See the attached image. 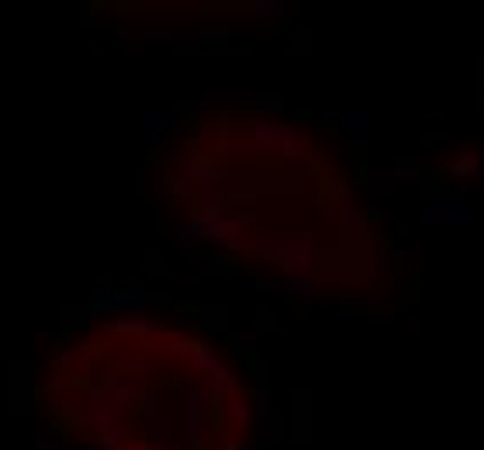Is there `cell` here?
<instances>
[{
    "label": "cell",
    "mask_w": 484,
    "mask_h": 450,
    "mask_svg": "<svg viewBox=\"0 0 484 450\" xmlns=\"http://www.w3.org/2000/svg\"><path fill=\"white\" fill-rule=\"evenodd\" d=\"M187 170H191V184H198L201 194H222L225 187L236 184V170L211 163V160H191Z\"/></svg>",
    "instance_id": "ba28073f"
},
{
    "label": "cell",
    "mask_w": 484,
    "mask_h": 450,
    "mask_svg": "<svg viewBox=\"0 0 484 450\" xmlns=\"http://www.w3.org/2000/svg\"><path fill=\"white\" fill-rule=\"evenodd\" d=\"M153 305V294L149 291H135V287H115V291H94L87 298V312L97 315V319H139L146 315V308Z\"/></svg>",
    "instance_id": "5b68a950"
},
{
    "label": "cell",
    "mask_w": 484,
    "mask_h": 450,
    "mask_svg": "<svg viewBox=\"0 0 484 450\" xmlns=\"http://www.w3.org/2000/svg\"><path fill=\"white\" fill-rule=\"evenodd\" d=\"M94 343H87V339H73L70 346H63L59 350V357H52V364H49V374H52V381H66V374L73 368H80L87 361H94Z\"/></svg>",
    "instance_id": "8fae6325"
},
{
    "label": "cell",
    "mask_w": 484,
    "mask_h": 450,
    "mask_svg": "<svg viewBox=\"0 0 484 450\" xmlns=\"http://www.w3.org/2000/svg\"><path fill=\"white\" fill-rule=\"evenodd\" d=\"M35 450H63V444L56 437H49V433H39L35 437Z\"/></svg>",
    "instance_id": "836d02e7"
},
{
    "label": "cell",
    "mask_w": 484,
    "mask_h": 450,
    "mask_svg": "<svg viewBox=\"0 0 484 450\" xmlns=\"http://www.w3.org/2000/svg\"><path fill=\"white\" fill-rule=\"evenodd\" d=\"M225 419H229V426H232L236 433H249L253 402H249V399H242V395H232V399L225 402Z\"/></svg>",
    "instance_id": "ac0fdd59"
},
{
    "label": "cell",
    "mask_w": 484,
    "mask_h": 450,
    "mask_svg": "<svg viewBox=\"0 0 484 450\" xmlns=\"http://www.w3.org/2000/svg\"><path fill=\"white\" fill-rule=\"evenodd\" d=\"M246 142L260 156H301V153H308L305 142H301L298 125L277 122L270 115H260V118H253L246 125Z\"/></svg>",
    "instance_id": "3957f363"
},
{
    "label": "cell",
    "mask_w": 484,
    "mask_h": 450,
    "mask_svg": "<svg viewBox=\"0 0 484 450\" xmlns=\"http://www.w3.org/2000/svg\"><path fill=\"white\" fill-rule=\"evenodd\" d=\"M177 115H173V108H149L146 115H142V135L149 139V142H156L163 132L170 128V122H173Z\"/></svg>",
    "instance_id": "d6986e66"
},
{
    "label": "cell",
    "mask_w": 484,
    "mask_h": 450,
    "mask_svg": "<svg viewBox=\"0 0 484 450\" xmlns=\"http://www.w3.org/2000/svg\"><path fill=\"white\" fill-rule=\"evenodd\" d=\"M450 177H453V180L484 184V156L481 153H460V156L450 163Z\"/></svg>",
    "instance_id": "9a60e30c"
},
{
    "label": "cell",
    "mask_w": 484,
    "mask_h": 450,
    "mask_svg": "<svg viewBox=\"0 0 484 450\" xmlns=\"http://www.w3.org/2000/svg\"><path fill=\"white\" fill-rule=\"evenodd\" d=\"M256 291L263 294H294L301 301L315 298V277L312 274H284V277H256Z\"/></svg>",
    "instance_id": "9c48e42d"
},
{
    "label": "cell",
    "mask_w": 484,
    "mask_h": 450,
    "mask_svg": "<svg viewBox=\"0 0 484 450\" xmlns=\"http://www.w3.org/2000/svg\"><path fill=\"white\" fill-rule=\"evenodd\" d=\"M52 419H56V426H59V430H66V433H77L83 423H87V419H83V412H66V409H52Z\"/></svg>",
    "instance_id": "f546056e"
},
{
    "label": "cell",
    "mask_w": 484,
    "mask_h": 450,
    "mask_svg": "<svg viewBox=\"0 0 484 450\" xmlns=\"http://www.w3.org/2000/svg\"><path fill=\"white\" fill-rule=\"evenodd\" d=\"M163 409V385H146L142 388V399H139V415L142 419H153V415H160Z\"/></svg>",
    "instance_id": "d4e9b609"
},
{
    "label": "cell",
    "mask_w": 484,
    "mask_h": 450,
    "mask_svg": "<svg viewBox=\"0 0 484 450\" xmlns=\"http://www.w3.org/2000/svg\"><path fill=\"white\" fill-rule=\"evenodd\" d=\"M478 450H484V440H481V444H478Z\"/></svg>",
    "instance_id": "ab89813d"
},
{
    "label": "cell",
    "mask_w": 484,
    "mask_h": 450,
    "mask_svg": "<svg viewBox=\"0 0 484 450\" xmlns=\"http://www.w3.org/2000/svg\"><path fill=\"white\" fill-rule=\"evenodd\" d=\"M284 97L281 94H204L198 101V111H281Z\"/></svg>",
    "instance_id": "8992f818"
},
{
    "label": "cell",
    "mask_w": 484,
    "mask_h": 450,
    "mask_svg": "<svg viewBox=\"0 0 484 450\" xmlns=\"http://www.w3.org/2000/svg\"><path fill=\"white\" fill-rule=\"evenodd\" d=\"M108 332H118V336H135V339L149 343V339H160V336H166V323H156V319L139 315V319H118V323H108Z\"/></svg>",
    "instance_id": "7c38bea8"
},
{
    "label": "cell",
    "mask_w": 484,
    "mask_h": 450,
    "mask_svg": "<svg viewBox=\"0 0 484 450\" xmlns=\"http://www.w3.org/2000/svg\"><path fill=\"white\" fill-rule=\"evenodd\" d=\"M198 274H201L204 281H211V277H218V274H222V267H218V260H215V256H201Z\"/></svg>",
    "instance_id": "d6a6232c"
},
{
    "label": "cell",
    "mask_w": 484,
    "mask_h": 450,
    "mask_svg": "<svg viewBox=\"0 0 484 450\" xmlns=\"http://www.w3.org/2000/svg\"><path fill=\"white\" fill-rule=\"evenodd\" d=\"M336 122H343L346 135H350L357 146H363V142H367V135H370V115H367L363 108H353V111H336Z\"/></svg>",
    "instance_id": "2e32d148"
},
{
    "label": "cell",
    "mask_w": 484,
    "mask_h": 450,
    "mask_svg": "<svg viewBox=\"0 0 484 450\" xmlns=\"http://www.w3.org/2000/svg\"><path fill=\"white\" fill-rule=\"evenodd\" d=\"M256 409H260V415H274V392L267 381L256 385Z\"/></svg>",
    "instance_id": "1f68e13d"
},
{
    "label": "cell",
    "mask_w": 484,
    "mask_h": 450,
    "mask_svg": "<svg viewBox=\"0 0 484 450\" xmlns=\"http://www.w3.org/2000/svg\"><path fill=\"white\" fill-rule=\"evenodd\" d=\"M478 201L471 198H429L422 201V222L429 225H474L478 222Z\"/></svg>",
    "instance_id": "52a82bcc"
},
{
    "label": "cell",
    "mask_w": 484,
    "mask_h": 450,
    "mask_svg": "<svg viewBox=\"0 0 484 450\" xmlns=\"http://www.w3.org/2000/svg\"><path fill=\"white\" fill-rule=\"evenodd\" d=\"M149 173H153V191H156L160 198H173V187H177V170L166 163V160H156Z\"/></svg>",
    "instance_id": "7402d4cb"
},
{
    "label": "cell",
    "mask_w": 484,
    "mask_h": 450,
    "mask_svg": "<svg viewBox=\"0 0 484 450\" xmlns=\"http://www.w3.org/2000/svg\"><path fill=\"white\" fill-rule=\"evenodd\" d=\"M187 361H191V370H194V374H211V368L218 364V354H215V346H211L208 339H194Z\"/></svg>",
    "instance_id": "ffe728a7"
},
{
    "label": "cell",
    "mask_w": 484,
    "mask_h": 450,
    "mask_svg": "<svg viewBox=\"0 0 484 450\" xmlns=\"http://www.w3.org/2000/svg\"><path fill=\"white\" fill-rule=\"evenodd\" d=\"M398 267H402V274H412V253H408V249L398 253Z\"/></svg>",
    "instance_id": "8d00e7d4"
},
{
    "label": "cell",
    "mask_w": 484,
    "mask_h": 450,
    "mask_svg": "<svg viewBox=\"0 0 484 450\" xmlns=\"http://www.w3.org/2000/svg\"><path fill=\"white\" fill-rule=\"evenodd\" d=\"M218 450H246V447H242L239 440H225V444H222V447H218Z\"/></svg>",
    "instance_id": "f35d334b"
},
{
    "label": "cell",
    "mask_w": 484,
    "mask_h": 450,
    "mask_svg": "<svg viewBox=\"0 0 484 450\" xmlns=\"http://www.w3.org/2000/svg\"><path fill=\"white\" fill-rule=\"evenodd\" d=\"M367 319H374V323H391L395 312H391V308H374V312H367Z\"/></svg>",
    "instance_id": "d590c367"
},
{
    "label": "cell",
    "mask_w": 484,
    "mask_h": 450,
    "mask_svg": "<svg viewBox=\"0 0 484 450\" xmlns=\"http://www.w3.org/2000/svg\"><path fill=\"white\" fill-rule=\"evenodd\" d=\"M218 392L211 385H191L184 388V406H180V430H184V447L201 450L211 440V409H215Z\"/></svg>",
    "instance_id": "277c9868"
},
{
    "label": "cell",
    "mask_w": 484,
    "mask_h": 450,
    "mask_svg": "<svg viewBox=\"0 0 484 450\" xmlns=\"http://www.w3.org/2000/svg\"><path fill=\"white\" fill-rule=\"evenodd\" d=\"M128 444H132V430H125L121 423L94 426V447L97 450H128Z\"/></svg>",
    "instance_id": "4fadbf2b"
},
{
    "label": "cell",
    "mask_w": 484,
    "mask_h": 450,
    "mask_svg": "<svg viewBox=\"0 0 484 450\" xmlns=\"http://www.w3.org/2000/svg\"><path fill=\"white\" fill-rule=\"evenodd\" d=\"M142 388H146V374L108 370V374L94 385V392L87 395V409H83L87 426L94 430V426H104V423H118L121 415L142 399Z\"/></svg>",
    "instance_id": "6da1fadb"
},
{
    "label": "cell",
    "mask_w": 484,
    "mask_h": 450,
    "mask_svg": "<svg viewBox=\"0 0 484 450\" xmlns=\"http://www.w3.org/2000/svg\"><path fill=\"white\" fill-rule=\"evenodd\" d=\"M232 346H236V354H242V357H256L260 332H256V329H239V332H232Z\"/></svg>",
    "instance_id": "4316f807"
},
{
    "label": "cell",
    "mask_w": 484,
    "mask_h": 450,
    "mask_svg": "<svg viewBox=\"0 0 484 450\" xmlns=\"http://www.w3.org/2000/svg\"><path fill=\"white\" fill-rule=\"evenodd\" d=\"M63 450H97V447H94V440H87V444H63Z\"/></svg>",
    "instance_id": "74e56055"
},
{
    "label": "cell",
    "mask_w": 484,
    "mask_h": 450,
    "mask_svg": "<svg viewBox=\"0 0 484 450\" xmlns=\"http://www.w3.org/2000/svg\"><path fill=\"white\" fill-rule=\"evenodd\" d=\"M284 11H287L284 0H256L253 4V25L256 28H270V25H277L284 18Z\"/></svg>",
    "instance_id": "44dd1931"
},
{
    "label": "cell",
    "mask_w": 484,
    "mask_h": 450,
    "mask_svg": "<svg viewBox=\"0 0 484 450\" xmlns=\"http://www.w3.org/2000/svg\"><path fill=\"white\" fill-rule=\"evenodd\" d=\"M201 326L208 329H229V308H222V305H211V308H201Z\"/></svg>",
    "instance_id": "83f0119b"
},
{
    "label": "cell",
    "mask_w": 484,
    "mask_h": 450,
    "mask_svg": "<svg viewBox=\"0 0 484 450\" xmlns=\"http://www.w3.org/2000/svg\"><path fill=\"white\" fill-rule=\"evenodd\" d=\"M211 388H215V392H225V395H236V388H239V374L229 368L225 361H218V364L211 368Z\"/></svg>",
    "instance_id": "603a6c76"
},
{
    "label": "cell",
    "mask_w": 484,
    "mask_h": 450,
    "mask_svg": "<svg viewBox=\"0 0 484 450\" xmlns=\"http://www.w3.org/2000/svg\"><path fill=\"white\" fill-rule=\"evenodd\" d=\"M87 326H90L87 305H70V308L63 312V329H87Z\"/></svg>",
    "instance_id": "f1b7e54d"
},
{
    "label": "cell",
    "mask_w": 484,
    "mask_h": 450,
    "mask_svg": "<svg viewBox=\"0 0 484 450\" xmlns=\"http://www.w3.org/2000/svg\"><path fill=\"white\" fill-rule=\"evenodd\" d=\"M284 437H287V430H284V415H260V444L263 447H270V444H281Z\"/></svg>",
    "instance_id": "cb8c5ba5"
},
{
    "label": "cell",
    "mask_w": 484,
    "mask_h": 450,
    "mask_svg": "<svg viewBox=\"0 0 484 450\" xmlns=\"http://www.w3.org/2000/svg\"><path fill=\"white\" fill-rule=\"evenodd\" d=\"M256 450H267V447H263V444H260V447H256Z\"/></svg>",
    "instance_id": "60d3db41"
},
{
    "label": "cell",
    "mask_w": 484,
    "mask_h": 450,
    "mask_svg": "<svg viewBox=\"0 0 484 450\" xmlns=\"http://www.w3.org/2000/svg\"><path fill=\"white\" fill-rule=\"evenodd\" d=\"M142 440L146 450H177V419L170 412L142 419Z\"/></svg>",
    "instance_id": "30bf717a"
},
{
    "label": "cell",
    "mask_w": 484,
    "mask_h": 450,
    "mask_svg": "<svg viewBox=\"0 0 484 450\" xmlns=\"http://www.w3.org/2000/svg\"><path fill=\"white\" fill-rule=\"evenodd\" d=\"M363 222H395V211H388V208L381 205V198H367Z\"/></svg>",
    "instance_id": "4dcf8cb0"
},
{
    "label": "cell",
    "mask_w": 484,
    "mask_h": 450,
    "mask_svg": "<svg viewBox=\"0 0 484 450\" xmlns=\"http://www.w3.org/2000/svg\"><path fill=\"white\" fill-rule=\"evenodd\" d=\"M204 243H208V236H204V225L198 218H187L173 229V246L177 249H201Z\"/></svg>",
    "instance_id": "e0dca14e"
},
{
    "label": "cell",
    "mask_w": 484,
    "mask_h": 450,
    "mask_svg": "<svg viewBox=\"0 0 484 450\" xmlns=\"http://www.w3.org/2000/svg\"><path fill=\"white\" fill-rule=\"evenodd\" d=\"M363 184H367V194H370V198H384V194H391V191L398 187L391 163L388 166H367V170H363Z\"/></svg>",
    "instance_id": "5bb4252c"
},
{
    "label": "cell",
    "mask_w": 484,
    "mask_h": 450,
    "mask_svg": "<svg viewBox=\"0 0 484 450\" xmlns=\"http://www.w3.org/2000/svg\"><path fill=\"white\" fill-rule=\"evenodd\" d=\"M391 170H395V180H398V184H419V180H422V163H419V160H395Z\"/></svg>",
    "instance_id": "484cf974"
},
{
    "label": "cell",
    "mask_w": 484,
    "mask_h": 450,
    "mask_svg": "<svg viewBox=\"0 0 484 450\" xmlns=\"http://www.w3.org/2000/svg\"><path fill=\"white\" fill-rule=\"evenodd\" d=\"M149 177H153V173H149L146 166H139V170H135V191H139V194L149 187Z\"/></svg>",
    "instance_id": "e575fe53"
},
{
    "label": "cell",
    "mask_w": 484,
    "mask_h": 450,
    "mask_svg": "<svg viewBox=\"0 0 484 450\" xmlns=\"http://www.w3.org/2000/svg\"><path fill=\"white\" fill-rule=\"evenodd\" d=\"M249 256L270 260L287 274L315 270V243L308 232H256L249 239Z\"/></svg>",
    "instance_id": "7a4b0ae2"
}]
</instances>
